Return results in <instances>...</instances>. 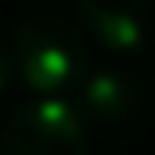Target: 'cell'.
Returning <instances> with one entry per match:
<instances>
[{"label": "cell", "mask_w": 155, "mask_h": 155, "mask_svg": "<svg viewBox=\"0 0 155 155\" xmlns=\"http://www.w3.org/2000/svg\"><path fill=\"white\" fill-rule=\"evenodd\" d=\"M11 63L22 81L41 96L74 92V85L92 67L89 45L78 26L63 18H26L11 37Z\"/></svg>", "instance_id": "obj_1"}, {"label": "cell", "mask_w": 155, "mask_h": 155, "mask_svg": "<svg viewBox=\"0 0 155 155\" xmlns=\"http://www.w3.org/2000/svg\"><path fill=\"white\" fill-rule=\"evenodd\" d=\"M0 148L4 155H92L81 111L59 96L18 104L8 114Z\"/></svg>", "instance_id": "obj_2"}, {"label": "cell", "mask_w": 155, "mask_h": 155, "mask_svg": "<svg viewBox=\"0 0 155 155\" xmlns=\"http://www.w3.org/2000/svg\"><path fill=\"white\" fill-rule=\"evenodd\" d=\"M89 37L111 55H137L151 33V0H74Z\"/></svg>", "instance_id": "obj_3"}, {"label": "cell", "mask_w": 155, "mask_h": 155, "mask_svg": "<svg viewBox=\"0 0 155 155\" xmlns=\"http://www.w3.org/2000/svg\"><path fill=\"white\" fill-rule=\"evenodd\" d=\"M78 92V111L81 118L92 122H129L133 114H140L144 104V85L122 67H89L85 78L74 85Z\"/></svg>", "instance_id": "obj_4"}, {"label": "cell", "mask_w": 155, "mask_h": 155, "mask_svg": "<svg viewBox=\"0 0 155 155\" xmlns=\"http://www.w3.org/2000/svg\"><path fill=\"white\" fill-rule=\"evenodd\" d=\"M11 78H15V63H11V52L0 45V96L11 89Z\"/></svg>", "instance_id": "obj_5"}, {"label": "cell", "mask_w": 155, "mask_h": 155, "mask_svg": "<svg viewBox=\"0 0 155 155\" xmlns=\"http://www.w3.org/2000/svg\"><path fill=\"white\" fill-rule=\"evenodd\" d=\"M48 4H63V0H48Z\"/></svg>", "instance_id": "obj_6"}]
</instances>
